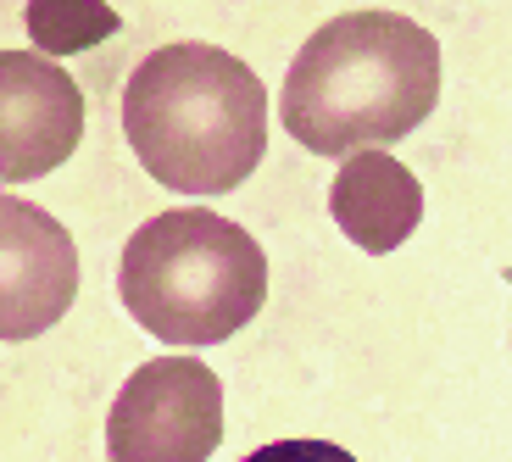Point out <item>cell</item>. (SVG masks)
<instances>
[{"mask_svg":"<svg viewBox=\"0 0 512 462\" xmlns=\"http://www.w3.org/2000/svg\"><path fill=\"white\" fill-rule=\"evenodd\" d=\"M84 134V95L39 51L0 56V173L23 184L62 167Z\"/></svg>","mask_w":512,"mask_h":462,"instance_id":"8992f818","label":"cell"},{"mask_svg":"<svg viewBox=\"0 0 512 462\" xmlns=\"http://www.w3.org/2000/svg\"><path fill=\"white\" fill-rule=\"evenodd\" d=\"M117 296L128 318L167 346H218L262 312L268 257L240 223L179 206L128 234Z\"/></svg>","mask_w":512,"mask_h":462,"instance_id":"3957f363","label":"cell"},{"mask_svg":"<svg viewBox=\"0 0 512 462\" xmlns=\"http://www.w3.org/2000/svg\"><path fill=\"white\" fill-rule=\"evenodd\" d=\"M240 462H357V457L334 440H273V446H256Z\"/></svg>","mask_w":512,"mask_h":462,"instance_id":"9c48e42d","label":"cell"},{"mask_svg":"<svg viewBox=\"0 0 512 462\" xmlns=\"http://www.w3.org/2000/svg\"><path fill=\"white\" fill-rule=\"evenodd\" d=\"M329 212L351 245H362L368 257H384V251L407 245L412 229L423 223V184L390 151H362L346 156L334 173Z\"/></svg>","mask_w":512,"mask_h":462,"instance_id":"52a82bcc","label":"cell"},{"mask_svg":"<svg viewBox=\"0 0 512 462\" xmlns=\"http://www.w3.org/2000/svg\"><path fill=\"white\" fill-rule=\"evenodd\" d=\"M435 101V34L407 12H346L295 51L279 117L312 156H362L407 140Z\"/></svg>","mask_w":512,"mask_h":462,"instance_id":"6da1fadb","label":"cell"},{"mask_svg":"<svg viewBox=\"0 0 512 462\" xmlns=\"http://www.w3.org/2000/svg\"><path fill=\"white\" fill-rule=\"evenodd\" d=\"M123 134L162 190L223 195L268 151V90L218 45H156L123 90Z\"/></svg>","mask_w":512,"mask_h":462,"instance_id":"7a4b0ae2","label":"cell"},{"mask_svg":"<svg viewBox=\"0 0 512 462\" xmlns=\"http://www.w3.org/2000/svg\"><path fill=\"white\" fill-rule=\"evenodd\" d=\"M507 284H512V273H507Z\"/></svg>","mask_w":512,"mask_h":462,"instance_id":"30bf717a","label":"cell"},{"mask_svg":"<svg viewBox=\"0 0 512 462\" xmlns=\"http://www.w3.org/2000/svg\"><path fill=\"white\" fill-rule=\"evenodd\" d=\"M28 34H34L39 51H84V45H95V39H106L117 28V12H106V6H28Z\"/></svg>","mask_w":512,"mask_h":462,"instance_id":"ba28073f","label":"cell"},{"mask_svg":"<svg viewBox=\"0 0 512 462\" xmlns=\"http://www.w3.org/2000/svg\"><path fill=\"white\" fill-rule=\"evenodd\" d=\"M223 446V385L195 357H151L123 379L106 418L112 462H212Z\"/></svg>","mask_w":512,"mask_h":462,"instance_id":"277c9868","label":"cell"},{"mask_svg":"<svg viewBox=\"0 0 512 462\" xmlns=\"http://www.w3.org/2000/svg\"><path fill=\"white\" fill-rule=\"evenodd\" d=\"M73 296H78L73 234L51 212L6 195L0 201V334L34 340V334L67 318Z\"/></svg>","mask_w":512,"mask_h":462,"instance_id":"5b68a950","label":"cell"}]
</instances>
